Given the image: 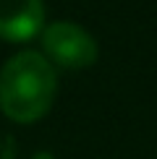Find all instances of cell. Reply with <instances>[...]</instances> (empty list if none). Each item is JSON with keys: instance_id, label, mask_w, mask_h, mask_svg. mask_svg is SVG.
<instances>
[{"instance_id": "cell-3", "label": "cell", "mask_w": 157, "mask_h": 159, "mask_svg": "<svg viewBox=\"0 0 157 159\" xmlns=\"http://www.w3.org/2000/svg\"><path fill=\"white\" fill-rule=\"evenodd\" d=\"M45 26L42 0H0V37L8 42H26Z\"/></svg>"}, {"instance_id": "cell-1", "label": "cell", "mask_w": 157, "mask_h": 159, "mask_svg": "<svg viewBox=\"0 0 157 159\" xmlns=\"http://www.w3.org/2000/svg\"><path fill=\"white\" fill-rule=\"evenodd\" d=\"M55 70L39 52H18L0 70V110L13 123H34L55 97Z\"/></svg>"}, {"instance_id": "cell-2", "label": "cell", "mask_w": 157, "mask_h": 159, "mask_svg": "<svg viewBox=\"0 0 157 159\" xmlns=\"http://www.w3.org/2000/svg\"><path fill=\"white\" fill-rule=\"evenodd\" d=\"M42 47L47 57L60 68H87L97 60V44L89 31H84L78 24L55 21L45 29Z\"/></svg>"}]
</instances>
